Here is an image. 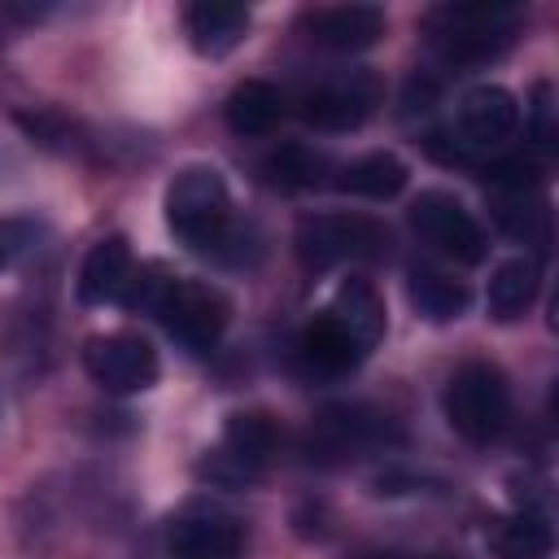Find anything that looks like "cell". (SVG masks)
Returning <instances> with one entry per match:
<instances>
[{
    "label": "cell",
    "instance_id": "obj_11",
    "mask_svg": "<svg viewBox=\"0 0 559 559\" xmlns=\"http://www.w3.org/2000/svg\"><path fill=\"white\" fill-rule=\"evenodd\" d=\"M310 437L332 450V454H345V450H376V445H389V441H402V432L393 428L389 415L362 406V402H336V406H323Z\"/></svg>",
    "mask_w": 559,
    "mask_h": 559
},
{
    "label": "cell",
    "instance_id": "obj_21",
    "mask_svg": "<svg viewBox=\"0 0 559 559\" xmlns=\"http://www.w3.org/2000/svg\"><path fill=\"white\" fill-rule=\"evenodd\" d=\"M275 445H280V428H275L271 415H262V411H236L227 419V428H223V445L218 450L231 454L245 472H258V467L271 463Z\"/></svg>",
    "mask_w": 559,
    "mask_h": 559
},
{
    "label": "cell",
    "instance_id": "obj_12",
    "mask_svg": "<svg viewBox=\"0 0 559 559\" xmlns=\"http://www.w3.org/2000/svg\"><path fill=\"white\" fill-rule=\"evenodd\" d=\"M306 35L328 52H362L384 35V13L376 4H328L306 13Z\"/></svg>",
    "mask_w": 559,
    "mask_h": 559
},
{
    "label": "cell",
    "instance_id": "obj_1",
    "mask_svg": "<svg viewBox=\"0 0 559 559\" xmlns=\"http://www.w3.org/2000/svg\"><path fill=\"white\" fill-rule=\"evenodd\" d=\"M122 306L153 314L179 345H188L197 354L218 345V336L227 328V301L218 288H210L201 280L166 275L162 266H144L140 275H131Z\"/></svg>",
    "mask_w": 559,
    "mask_h": 559
},
{
    "label": "cell",
    "instance_id": "obj_13",
    "mask_svg": "<svg viewBox=\"0 0 559 559\" xmlns=\"http://www.w3.org/2000/svg\"><path fill=\"white\" fill-rule=\"evenodd\" d=\"M297 354H301V362H306L310 371H319V376H345V371H354V367L367 358V349L358 345V336H354L341 319H332L328 310L314 314V319L301 328Z\"/></svg>",
    "mask_w": 559,
    "mask_h": 559
},
{
    "label": "cell",
    "instance_id": "obj_18",
    "mask_svg": "<svg viewBox=\"0 0 559 559\" xmlns=\"http://www.w3.org/2000/svg\"><path fill=\"white\" fill-rule=\"evenodd\" d=\"M537 297V262L533 258H507L493 266L489 284H485V310L498 323L520 319Z\"/></svg>",
    "mask_w": 559,
    "mask_h": 559
},
{
    "label": "cell",
    "instance_id": "obj_15",
    "mask_svg": "<svg viewBox=\"0 0 559 559\" xmlns=\"http://www.w3.org/2000/svg\"><path fill=\"white\" fill-rule=\"evenodd\" d=\"M135 266H131V249L122 236H105L87 249L83 266H79V301L87 306H105V301H122L127 284H131Z\"/></svg>",
    "mask_w": 559,
    "mask_h": 559
},
{
    "label": "cell",
    "instance_id": "obj_5",
    "mask_svg": "<svg viewBox=\"0 0 559 559\" xmlns=\"http://www.w3.org/2000/svg\"><path fill=\"white\" fill-rule=\"evenodd\" d=\"M445 419L472 445L498 441L502 428H507V419H511L507 376L493 362H463L445 380Z\"/></svg>",
    "mask_w": 559,
    "mask_h": 559
},
{
    "label": "cell",
    "instance_id": "obj_16",
    "mask_svg": "<svg viewBox=\"0 0 559 559\" xmlns=\"http://www.w3.org/2000/svg\"><path fill=\"white\" fill-rule=\"evenodd\" d=\"M223 118L236 135H271L284 118V96L266 79H245V83L231 87V96L223 105Z\"/></svg>",
    "mask_w": 559,
    "mask_h": 559
},
{
    "label": "cell",
    "instance_id": "obj_6",
    "mask_svg": "<svg viewBox=\"0 0 559 559\" xmlns=\"http://www.w3.org/2000/svg\"><path fill=\"white\" fill-rule=\"evenodd\" d=\"M389 253V227L367 214H314L297 227V258L314 271L336 262H376Z\"/></svg>",
    "mask_w": 559,
    "mask_h": 559
},
{
    "label": "cell",
    "instance_id": "obj_20",
    "mask_svg": "<svg viewBox=\"0 0 559 559\" xmlns=\"http://www.w3.org/2000/svg\"><path fill=\"white\" fill-rule=\"evenodd\" d=\"M328 314L341 319V323L358 336V345H362L367 354H371V349L380 345V336H384V301H380V293H376L367 280H345V284L336 288Z\"/></svg>",
    "mask_w": 559,
    "mask_h": 559
},
{
    "label": "cell",
    "instance_id": "obj_3",
    "mask_svg": "<svg viewBox=\"0 0 559 559\" xmlns=\"http://www.w3.org/2000/svg\"><path fill=\"white\" fill-rule=\"evenodd\" d=\"M166 227L197 253L231 245V197L214 166H183L166 188Z\"/></svg>",
    "mask_w": 559,
    "mask_h": 559
},
{
    "label": "cell",
    "instance_id": "obj_24",
    "mask_svg": "<svg viewBox=\"0 0 559 559\" xmlns=\"http://www.w3.org/2000/svg\"><path fill=\"white\" fill-rule=\"evenodd\" d=\"M493 218H498V227L507 236H515L524 245H542L546 249V240H550V210L542 201H533L528 192H502L493 201Z\"/></svg>",
    "mask_w": 559,
    "mask_h": 559
},
{
    "label": "cell",
    "instance_id": "obj_9",
    "mask_svg": "<svg viewBox=\"0 0 559 559\" xmlns=\"http://www.w3.org/2000/svg\"><path fill=\"white\" fill-rule=\"evenodd\" d=\"M166 555L170 559H240L245 524L223 507L192 502L166 524Z\"/></svg>",
    "mask_w": 559,
    "mask_h": 559
},
{
    "label": "cell",
    "instance_id": "obj_8",
    "mask_svg": "<svg viewBox=\"0 0 559 559\" xmlns=\"http://www.w3.org/2000/svg\"><path fill=\"white\" fill-rule=\"evenodd\" d=\"M83 367L105 393H144L157 380V349L135 332H109L83 345Z\"/></svg>",
    "mask_w": 559,
    "mask_h": 559
},
{
    "label": "cell",
    "instance_id": "obj_22",
    "mask_svg": "<svg viewBox=\"0 0 559 559\" xmlns=\"http://www.w3.org/2000/svg\"><path fill=\"white\" fill-rule=\"evenodd\" d=\"M555 546V533L542 511H511L489 524V550L498 559H546Z\"/></svg>",
    "mask_w": 559,
    "mask_h": 559
},
{
    "label": "cell",
    "instance_id": "obj_26",
    "mask_svg": "<svg viewBox=\"0 0 559 559\" xmlns=\"http://www.w3.org/2000/svg\"><path fill=\"white\" fill-rule=\"evenodd\" d=\"M26 245H31V227L26 223H0V266L13 262Z\"/></svg>",
    "mask_w": 559,
    "mask_h": 559
},
{
    "label": "cell",
    "instance_id": "obj_7",
    "mask_svg": "<svg viewBox=\"0 0 559 559\" xmlns=\"http://www.w3.org/2000/svg\"><path fill=\"white\" fill-rule=\"evenodd\" d=\"M411 227H415V236L424 245H432L437 253H445L454 262H480L485 249H489L485 227L476 223V214L459 197H450L441 188L419 192L411 201Z\"/></svg>",
    "mask_w": 559,
    "mask_h": 559
},
{
    "label": "cell",
    "instance_id": "obj_10",
    "mask_svg": "<svg viewBox=\"0 0 559 559\" xmlns=\"http://www.w3.org/2000/svg\"><path fill=\"white\" fill-rule=\"evenodd\" d=\"M380 100V83L376 74L367 70H354V74H341L332 83H319L301 96V122L314 127V131H354L367 122V114L376 109Z\"/></svg>",
    "mask_w": 559,
    "mask_h": 559
},
{
    "label": "cell",
    "instance_id": "obj_4",
    "mask_svg": "<svg viewBox=\"0 0 559 559\" xmlns=\"http://www.w3.org/2000/svg\"><path fill=\"white\" fill-rule=\"evenodd\" d=\"M520 131V105L507 87L498 83H480L472 92H463L454 122L445 131L428 135V153L441 162H476L480 153L502 148L511 135Z\"/></svg>",
    "mask_w": 559,
    "mask_h": 559
},
{
    "label": "cell",
    "instance_id": "obj_27",
    "mask_svg": "<svg viewBox=\"0 0 559 559\" xmlns=\"http://www.w3.org/2000/svg\"><path fill=\"white\" fill-rule=\"evenodd\" d=\"M354 559H450V555H402V550H362Z\"/></svg>",
    "mask_w": 559,
    "mask_h": 559
},
{
    "label": "cell",
    "instance_id": "obj_23",
    "mask_svg": "<svg viewBox=\"0 0 559 559\" xmlns=\"http://www.w3.org/2000/svg\"><path fill=\"white\" fill-rule=\"evenodd\" d=\"M262 170H266L271 183H280V188H319V183L332 175V162H328V153H319V148H310V144H280V148L262 162Z\"/></svg>",
    "mask_w": 559,
    "mask_h": 559
},
{
    "label": "cell",
    "instance_id": "obj_2",
    "mask_svg": "<svg viewBox=\"0 0 559 559\" xmlns=\"http://www.w3.org/2000/svg\"><path fill=\"white\" fill-rule=\"evenodd\" d=\"M520 4H441L428 13V48L445 66H485L502 57L520 35Z\"/></svg>",
    "mask_w": 559,
    "mask_h": 559
},
{
    "label": "cell",
    "instance_id": "obj_19",
    "mask_svg": "<svg viewBox=\"0 0 559 559\" xmlns=\"http://www.w3.org/2000/svg\"><path fill=\"white\" fill-rule=\"evenodd\" d=\"M406 297H411V306H415L428 323H450V319H459V314L467 310V301H472L467 284L454 280V275H445V271H437V266H415V271L406 275Z\"/></svg>",
    "mask_w": 559,
    "mask_h": 559
},
{
    "label": "cell",
    "instance_id": "obj_25",
    "mask_svg": "<svg viewBox=\"0 0 559 559\" xmlns=\"http://www.w3.org/2000/svg\"><path fill=\"white\" fill-rule=\"evenodd\" d=\"M533 140L542 148H555V105H550V83L533 87Z\"/></svg>",
    "mask_w": 559,
    "mask_h": 559
},
{
    "label": "cell",
    "instance_id": "obj_17",
    "mask_svg": "<svg viewBox=\"0 0 559 559\" xmlns=\"http://www.w3.org/2000/svg\"><path fill=\"white\" fill-rule=\"evenodd\" d=\"M406 179H411V170L397 153H362L349 166H341L336 188L349 197H362V201H393L406 188Z\"/></svg>",
    "mask_w": 559,
    "mask_h": 559
},
{
    "label": "cell",
    "instance_id": "obj_14",
    "mask_svg": "<svg viewBox=\"0 0 559 559\" xmlns=\"http://www.w3.org/2000/svg\"><path fill=\"white\" fill-rule=\"evenodd\" d=\"M249 31V9L227 0H201L183 9V35L201 57H227Z\"/></svg>",
    "mask_w": 559,
    "mask_h": 559
}]
</instances>
